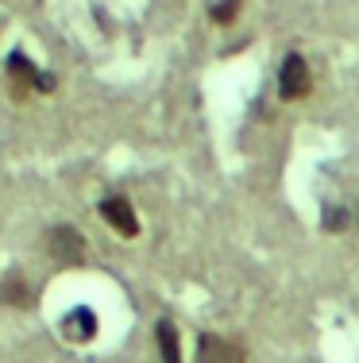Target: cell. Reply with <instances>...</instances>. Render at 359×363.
Segmentation results:
<instances>
[{"instance_id":"cell-1","label":"cell","mask_w":359,"mask_h":363,"mask_svg":"<svg viewBox=\"0 0 359 363\" xmlns=\"http://www.w3.org/2000/svg\"><path fill=\"white\" fill-rule=\"evenodd\" d=\"M4 74H8V85H12V97L16 101H28L35 93H55V74H47L42 66H35L23 50H12L4 58Z\"/></svg>"},{"instance_id":"cell-2","label":"cell","mask_w":359,"mask_h":363,"mask_svg":"<svg viewBox=\"0 0 359 363\" xmlns=\"http://www.w3.org/2000/svg\"><path fill=\"white\" fill-rule=\"evenodd\" d=\"M42 247L58 267H81L85 263V236L78 232V224H50Z\"/></svg>"},{"instance_id":"cell-3","label":"cell","mask_w":359,"mask_h":363,"mask_svg":"<svg viewBox=\"0 0 359 363\" xmlns=\"http://www.w3.org/2000/svg\"><path fill=\"white\" fill-rule=\"evenodd\" d=\"M313 93V70L297 50H290L278 66V97L282 101H305Z\"/></svg>"},{"instance_id":"cell-4","label":"cell","mask_w":359,"mask_h":363,"mask_svg":"<svg viewBox=\"0 0 359 363\" xmlns=\"http://www.w3.org/2000/svg\"><path fill=\"white\" fill-rule=\"evenodd\" d=\"M97 213H101V220H105L108 228L116 232V236H124V240H135V236H139V213H135V205L127 201L124 194L101 197Z\"/></svg>"},{"instance_id":"cell-5","label":"cell","mask_w":359,"mask_h":363,"mask_svg":"<svg viewBox=\"0 0 359 363\" xmlns=\"http://www.w3.org/2000/svg\"><path fill=\"white\" fill-rule=\"evenodd\" d=\"M0 306H4V309H20V313L35 309L39 306L35 282H31L23 271H8L4 279H0Z\"/></svg>"},{"instance_id":"cell-6","label":"cell","mask_w":359,"mask_h":363,"mask_svg":"<svg viewBox=\"0 0 359 363\" xmlns=\"http://www.w3.org/2000/svg\"><path fill=\"white\" fill-rule=\"evenodd\" d=\"M58 333H62L66 344H78V348H85L89 340H97L101 321H97V313H93L89 306H74L70 313H62V321H58Z\"/></svg>"},{"instance_id":"cell-7","label":"cell","mask_w":359,"mask_h":363,"mask_svg":"<svg viewBox=\"0 0 359 363\" xmlns=\"http://www.w3.org/2000/svg\"><path fill=\"white\" fill-rule=\"evenodd\" d=\"M198 363H244V348L228 336L201 333L198 336Z\"/></svg>"},{"instance_id":"cell-8","label":"cell","mask_w":359,"mask_h":363,"mask_svg":"<svg viewBox=\"0 0 359 363\" xmlns=\"http://www.w3.org/2000/svg\"><path fill=\"white\" fill-rule=\"evenodd\" d=\"M155 348L162 363H186L182 359V336H178V325L170 317H159L155 321Z\"/></svg>"},{"instance_id":"cell-9","label":"cell","mask_w":359,"mask_h":363,"mask_svg":"<svg viewBox=\"0 0 359 363\" xmlns=\"http://www.w3.org/2000/svg\"><path fill=\"white\" fill-rule=\"evenodd\" d=\"M236 16H239V0H212V8H209V20H212V23L228 28Z\"/></svg>"},{"instance_id":"cell-10","label":"cell","mask_w":359,"mask_h":363,"mask_svg":"<svg viewBox=\"0 0 359 363\" xmlns=\"http://www.w3.org/2000/svg\"><path fill=\"white\" fill-rule=\"evenodd\" d=\"M321 220H324V232H344L348 224H352V213L340 209V205H324Z\"/></svg>"}]
</instances>
